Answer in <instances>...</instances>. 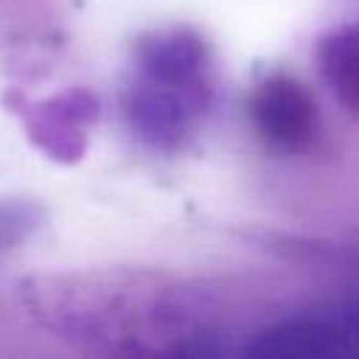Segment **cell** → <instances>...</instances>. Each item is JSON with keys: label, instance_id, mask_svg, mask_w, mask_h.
I'll list each match as a JSON object with an SVG mask.
<instances>
[{"label": "cell", "instance_id": "cell-1", "mask_svg": "<svg viewBox=\"0 0 359 359\" xmlns=\"http://www.w3.org/2000/svg\"><path fill=\"white\" fill-rule=\"evenodd\" d=\"M247 353L266 359L359 356V297L283 317L255 334Z\"/></svg>", "mask_w": 359, "mask_h": 359}, {"label": "cell", "instance_id": "cell-2", "mask_svg": "<svg viewBox=\"0 0 359 359\" xmlns=\"http://www.w3.org/2000/svg\"><path fill=\"white\" fill-rule=\"evenodd\" d=\"M250 115L261 137L280 151H309L320 135L311 93L286 73H272L252 90Z\"/></svg>", "mask_w": 359, "mask_h": 359}, {"label": "cell", "instance_id": "cell-3", "mask_svg": "<svg viewBox=\"0 0 359 359\" xmlns=\"http://www.w3.org/2000/svg\"><path fill=\"white\" fill-rule=\"evenodd\" d=\"M210 93L163 87L137 79L123 101V115L137 137L149 146L171 149L188 137L196 118L208 109Z\"/></svg>", "mask_w": 359, "mask_h": 359}, {"label": "cell", "instance_id": "cell-4", "mask_svg": "<svg viewBox=\"0 0 359 359\" xmlns=\"http://www.w3.org/2000/svg\"><path fill=\"white\" fill-rule=\"evenodd\" d=\"M137 79L180 87V90H199L210 93V50L205 39L188 28H171L149 34L137 45Z\"/></svg>", "mask_w": 359, "mask_h": 359}, {"label": "cell", "instance_id": "cell-5", "mask_svg": "<svg viewBox=\"0 0 359 359\" xmlns=\"http://www.w3.org/2000/svg\"><path fill=\"white\" fill-rule=\"evenodd\" d=\"M95 104L87 93H70L36 109L31 121V137L59 160H76L81 154L84 123L93 121Z\"/></svg>", "mask_w": 359, "mask_h": 359}, {"label": "cell", "instance_id": "cell-6", "mask_svg": "<svg viewBox=\"0 0 359 359\" xmlns=\"http://www.w3.org/2000/svg\"><path fill=\"white\" fill-rule=\"evenodd\" d=\"M317 67L339 107L359 121V20L328 31L317 42Z\"/></svg>", "mask_w": 359, "mask_h": 359}, {"label": "cell", "instance_id": "cell-7", "mask_svg": "<svg viewBox=\"0 0 359 359\" xmlns=\"http://www.w3.org/2000/svg\"><path fill=\"white\" fill-rule=\"evenodd\" d=\"M39 222V208L31 202H0V252L22 244Z\"/></svg>", "mask_w": 359, "mask_h": 359}]
</instances>
